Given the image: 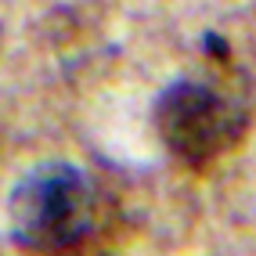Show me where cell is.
I'll list each match as a JSON object with an SVG mask.
<instances>
[{
	"instance_id": "6da1fadb",
	"label": "cell",
	"mask_w": 256,
	"mask_h": 256,
	"mask_svg": "<svg viewBox=\"0 0 256 256\" xmlns=\"http://www.w3.org/2000/svg\"><path fill=\"white\" fill-rule=\"evenodd\" d=\"M11 231L29 256H116L123 202L105 177L50 159L14 184Z\"/></svg>"
},
{
	"instance_id": "7a4b0ae2",
	"label": "cell",
	"mask_w": 256,
	"mask_h": 256,
	"mask_svg": "<svg viewBox=\"0 0 256 256\" xmlns=\"http://www.w3.org/2000/svg\"><path fill=\"white\" fill-rule=\"evenodd\" d=\"M202 72L170 80L156 98V130L162 148L184 170L206 174L238 152L252 126L249 76L234 65L224 40Z\"/></svg>"
}]
</instances>
